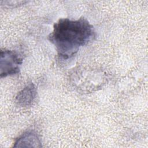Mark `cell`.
<instances>
[{"label":"cell","instance_id":"obj_3","mask_svg":"<svg viewBox=\"0 0 148 148\" xmlns=\"http://www.w3.org/2000/svg\"><path fill=\"white\" fill-rule=\"evenodd\" d=\"M36 89L34 84L30 83L25 87L16 97V102L22 106H28L35 99Z\"/></svg>","mask_w":148,"mask_h":148},{"label":"cell","instance_id":"obj_2","mask_svg":"<svg viewBox=\"0 0 148 148\" xmlns=\"http://www.w3.org/2000/svg\"><path fill=\"white\" fill-rule=\"evenodd\" d=\"M22 61V58L15 51L2 50L0 60L1 77H3L18 73Z\"/></svg>","mask_w":148,"mask_h":148},{"label":"cell","instance_id":"obj_4","mask_svg":"<svg viewBox=\"0 0 148 148\" xmlns=\"http://www.w3.org/2000/svg\"><path fill=\"white\" fill-rule=\"evenodd\" d=\"M40 142L38 135L34 132L24 134L16 142L14 147H40Z\"/></svg>","mask_w":148,"mask_h":148},{"label":"cell","instance_id":"obj_1","mask_svg":"<svg viewBox=\"0 0 148 148\" xmlns=\"http://www.w3.org/2000/svg\"><path fill=\"white\" fill-rule=\"evenodd\" d=\"M94 37L92 25L85 18H81L76 20L60 19L54 24L49 38L56 46L58 55L64 59H68Z\"/></svg>","mask_w":148,"mask_h":148}]
</instances>
